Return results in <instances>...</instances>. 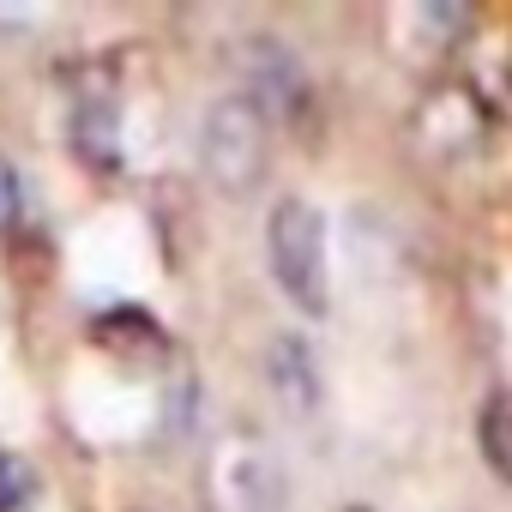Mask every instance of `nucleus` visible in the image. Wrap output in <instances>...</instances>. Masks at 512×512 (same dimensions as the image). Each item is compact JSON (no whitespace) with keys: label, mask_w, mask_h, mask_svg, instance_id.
Segmentation results:
<instances>
[{"label":"nucleus","mask_w":512,"mask_h":512,"mask_svg":"<svg viewBox=\"0 0 512 512\" xmlns=\"http://www.w3.org/2000/svg\"><path fill=\"white\" fill-rule=\"evenodd\" d=\"M199 163L211 175L217 193L229 199H247L253 187L266 181V163H272V121L260 115L253 97H223L211 115H205V133H199Z\"/></svg>","instance_id":"f257e3e1"},{"label":"nucleus","mask_w":512,"mask_h":512,"mask_svg":"<svg viewBox=\"0 0 512 512\" xmlns=\"http://www.w3.org/2000/svg\"><path fill=\"white\" fill-rule=\"evenodd\" d=\"M266 253H272V278L278 290L302 308V314H326L332 308V284H326V217L308 199H278L272 223H266Z\"/></svg>","instance_id":"f03ea898"},{"label":"nucleus","mask_w":512,"mask_h":512,"mask_svg":"<svg viewBox=\"0 0 512 512\" xmlns=\"http://www.w3.org/2000/svg\"><path fill=\"white\" fill-rule=\"evenodd\" d=\"M241 67H247V91L241 97H253L260 103V115L272 121V115H284V121H296L302 109H308V73H302V61L284 49V43H241Z\"/></svg>","instance_id":"7ed1b4c3"},{"label":"nucleus","mask_w":512,"mask_h":512,"mask_svg":"<svg viewBox=\"0 0 512 512\" xmlns=\"http://www.w3.org/2000/svg\"><path fill=\"white\" fill-rule=\"evenodd\" d=\"M266 368H272V386H278V398L290 404V410H314L320 404V362H314V350H308V338H296V332H284L278 344H272V356H266Z\"/></svg>","instance_id":"20e7f679"},{"label":"nucleus","mask_w":512,"mask_h":512,"mask_svg":"<svg viewBox=\"0 0 512 512\" xmlns=\"http://www.w3.org/2000/svg\"><path fill=\"white\" fill-rule=\"evenodd\" d=\"M476 440H482V458L494 464V476H506V482H512V392H500V398H488V404H482Z\"/></svg>","instance_id":"39448f33"},{"label":"nucleus","mask_w":512,"mask_h":512,"mask_svg":"<svg viewBox=\"0 0 512 512\" xmlns=\"http://www.w3.org/2000/svg\"><path fill=\"white\" fill-rule=\"evenodd\" d=\"M97 338L109 344V350H157V320L151 314H139V308H121V314H103L97 320Z\"/></svg>","instance_id":"423d86ee"},{"label":"nucleus","mask_w":512,"mask_h":512,"mask_svg":"<svg viewBox=\"0 0 512 512\" xmlns=\"http://www.w3.org/2000/svg\"><path fill=\"white\" fill-rule=\"evenodd\" d=\"M79 151L91 163H115V109L109 103H85L79 109Z\"/></svg>","instance_id":"0eeeda50"},{"label":"nucleus","mask_w":512,"mask_h":512,"mask_svg":"<svg viewBox=\"0 0 512 512\" xmlns=\"http://www.w3.org/2000/svg\"><path fill=\"white\" fill-rule=\"evenodd\" d=\"M25 500H31V470L13 452H0V512H19Z\"/></svg>","instance_id":"6e6552de"},{"label":"nucleus","mask_w":512,"mask_h":512,"mask_svg":"<svg viewBox=\"0 0 512 512\" xmlns=\"http://www.w3.org/2000/svg\"><path fill=\"white\" fill-rule=\"evenodd\" d=\"M19 217V181H13V169L0 163V229H7Z\"/></svg>","instance_id":"1a4fd4ad"}]
</instances>
